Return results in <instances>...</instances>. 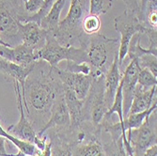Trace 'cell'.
<instances>
[{
    "label": "cell",
    "instance_id": "obj_30",
    "mask_svg": "<svg viewBox=\"0 0 157 156\" xmlns=\"http://www.w3.org/2000/svg\"><path fill=\"white\" fill-rule=\"evenodd\" d=\"M140 156H157V144L149 147Z\"/></svg>",
    "mask_w": 157,
    "mask_h": 156
},
{
    "label": "cell",
    "instance_id": "obj_32",
    "mask_svg": "<svg viewBox=\"0 0 157 156\" xmlns=\"http://www.w3.org/2000/svg\"><path fill=\"white\" fill-rule=\"evenodd\" d=\"M0 45H4V46H10L8 44H6V42L2 40V38H1V35H0ZM11 47V46H10Z\"/></svg>",
    "mask_w": 157,
    "mask_h": 156
},
{
    "label": "cell",
    "instance_id": "obj_8",
    "mask_svg": "<svg viewBox=\"0 0 157 156\" xmlns=\"http://www.w3.org/2000/svg\"><path fill=\"white\" fill-rule=\"evenodd\" d=\"M17 10L5 0H0V35L10 46L19 44V21Z\"/></svg>",
    "mask_w": 157,
    "mask_h": 156
},
{
    "label": "cell",
    "instance_id": "obj_12",
    "mask_svg": "<svg viewBox=\"0 0 157 156\" xmlns=\"http://www.w3.org/2000/svg\"><path fill=\"white\" fill-rule=\"evenodd\" d=\"M141 70L137 59L130 60L127 65L123 74L121 76V93H122V108H123V120L127 117L129 112L133 95L137 84V75Z\"/></svg>",
    "mask_w": 157,
    "mask_h": 156
},
{
    "label": "cell",
    "instance_id": "obj_16",
    "mask_svg": "<svg viewBox=\"0 0 157 156\" xmlns=\"http://www.w3.org/2000/svg\"><path fill=\"white\" fill-rule=\"evenodd\" d=\"M156 88L157 86L150 89H145L136 84L128 115L148 110L156 100Z\"/></svg>",
    "mask_w": 157,
    "mask_h": 156
},
{
    "label": "cell",
    "instance_id": "obj_10",
    "mask_svg": "<svg viewBox=\"0 0 157 156\" xmlns=\"http://www.w3.org/2000/svg\"><path fill=\"white\" fill-rule=\"evenodd\" d=\"M54 70L62 83L63 87L74 91L79 100L85 101L93 81V75L91 74L90 75H85L82 74L71 73L61 70L59 67L54 68Z\"/></svg>",
    "mask_w": 157,
    "mask_h": 156
},
{
    "label": "cell",
    "instance_id": "obj_9",
    "mask_svg": "<svg viewBox=\"0 0 157 156\" xmlns=\"http://www.w3.org/2000/svg\"><path fill=\"white\" fill-rule=\"evenodd\" d=\"M11 85L13 87L14 92H15V96H16V104H17V108L20 114V120L16 124L10 125L7 131L8 133H11V135L13 134L16 137L22 140H25L29 143L34 144L38 137V135H37L36 130L34 129L33 125L31 124V122L29 121V120H28L27 116L25 113V106L23 103L21 86L18 82H13Z\"/></svg>",
    "mask_w": 157,
    "mask_h": 156
},
{
    "label": "cell",
    "instance_id": "obj_26",
    "mask_svg": "<svg viewBox=\"0 0 157 156\" xmlns=\"http://www.w3.org/2000/svg\"><path fill=\"white\" fill-rule=\"evenodd\" d=\"M137 62L141 69H147L157 77V56L151 54H146L137 59Z\"/></svg>",
    "mask_w": 157,
    "mask_h": 156
},
{
    "label": "cell",
    "instance_id": "obj_31",
    "mask_svg": "<svg viewBox=\"0 0 157 156\" xmlns=\"http://www.w3.org/2000/svg\"><path fill=\"white\" fill-rule=\"evenodd\" d=\"M6 2L10 4L13 8H15L18 12V7H19V0H5Z\"/></svg>",
    "mask_w": 157,
    "mask_h": 156
},
{
    "label": "cell",
    "instance_id": "obj_22",
    "mask_svg": "<svg viewBox=\"0 0 157 156\" xmlns=\"http://www.w3.org/2000/svg\"><path fill=\"white\" fill-rule=\"evenodd\" d=\"M82 31L84 34L91 36L99 32L101 28V20L96 14L88 13L82 21Z\"/></svg>",
    "mask_w": 157,
    "mask_h": 156
},
{
    "label": "cell",
    "instance_id": "obj_24",
    "mask_svg": "<svg viewBox=\"0 0 157 156\" xmlns=\"http://www.w3.org/2000/svg\"><path fill=\"white\" fill-rule=\"evenodd\" d=\"M157 77H155L149 70L141 69L137 75V85L145 89H150L157 86Z\"/></svg>",
    "mask_w": 157,
    "mask_h": 156
},
{
    "label": "cell",
    "instance_id": "obj_6",
    "mask_svg": "<svg viewBox=\"0 0 157 156\" xmlns=\"http://www.w3.org/2000/svg\"><path fill=\"white\" fill-rule=\"evenodd\" d=\"M114 27H115L116 31L121 34L118 50L119 65L121 68L123 60L126 58L128 45H129L132 37L137 32H143L144 25L139 21L135 12L125 10L121 15L114 19Z\"/></svg>",
    "mask_w": 157,
    "mask_h": 156
},
{
    "label": "cell",
    "instance_id": "obj_17",
    "mask_svg": "<svg viewBox=\"0 0 157 156\" xmlns=\"http://www.w3.org/2000/svg\"><path fill=\"white\" fill-rule=\"evenodd\" d=\"M73 156H106L104 145L97 134H90L73 148Z\"/></svg>",
    "mask_w": 157,
    "mask_h": 156
},
{
    "label": "cell",
    "instance_id": "obj_23",
    "mask_svg": "<svg viewBox=\"0 0 157 156\" xmlns=\"http://www.w3.org/2000/svg\"><path fill=\"white\" fill-rule=\"evenodd\" d=\"M104 147L106 156H129L125 151L121 136L116 139H112L111 143H108Z\"/></svg>",
    "mask_w": 157,
    "mask_h": 156
},
{
    "label": "cell",
    "instance_id": "obj_28",
    "mask_svg": "<svg viewBox=\"0 0 157 156\" xmlns=\"http://www.w3.org/2000/svg\"><path fill=\"white\" fill-rule=\"evenodd\" d=\"M143 35H147L149 40H150V45L149 48H147L151 55H157V30L156 28H152L150 26H144L143 28Z\"/></svg>",
    "mask_w": 157,
    "mask_h": 156
},
{
    "label": "cell",
    "instance_id": "obj_20",
    "mask_svg": "<svg viewBox=\"0 0 157 156\" xmlns=\"http://www.w3.org/2000/svg\"><path fill=\"white\" fill-rule=\"evenodd\" d=\"M0 135L3 136L6 140L10 141V143H12L18 149V150L20 152L24 153L25 155L33 156V155H36L40 152V150L34 144L29 143L25 140H22V139L16 137L15 135H12L11 134L8 133V131H5L2 128L1 123H0Z\"/></svg>",
    "mask_w": 157,
    "mask_h": 156
},
{
    "label": "cell",
    "instance_id": "obj_2",
    "mask_svg": "<svg viewBox=\"0 0 157 156\" xmlns=\"http://www.w3.org/2000/svg\"><path fill=\"white\" fill-rule=\"evenodd\" d=\"M119 44L118 39H110L100 33L91 36L83 34L79 39V45H83L86 50L87 63L93 70H100L105 74L111 65L110 56L114 59L118 54Z\"/></svg>",
    "mask_w": 157,
    "mask_h": 156
},
{
    "label": "cell",
    "instance_id": "obj_5",
    "mask_svg": "<svg viewBox=\"0 0 157 156\" xmlns=\"http://www.w3.org/2000/svg\"><path fill=\"white\" fill-rule=\"evenodd\" d=\"M108 107L105 100V74L93 76L90 89L83 105L84 122L90 121L95 128L101 129V122Z\"/></svg>",
    "mask_w": 157,
    "mask_h": 156
},
{
    "label": "cell",
    "instance_id": "obj_18",
    "mask_svg": "<svg viewBox=\"0 0 157 156\" xmlns=\"http://www.w3.org/2000/svg\"><path fill=\"white\" fill-rule=\"evenodd\" d=\"M64 100L67 105L69 115L71 119V126L73 129L78 130L81 125L84 123L83 118V105L84 101H81L76 97V95L71 89L63 87Z\"/></svg>",
    "mask_w": 157,
    "mask_h": 156
},
{
    "label": "cell",
    "instance_id": "obj_7",
    "mask_svg": "<svg viewBox=\"0 0 157 156\" xmlns=\"http://www.w3.org/2000/svg\"><path fill=\"white\" fill-rule=\"evenodd\" d=\"M126 136L134 156H140L145 150L156 144V110L139 127L127 131Z\"/></svg>",
    "mask_w": 157,
    "mask_h": 156
},
{
    "label": "cell",
    "instance_id": "obj_14",
    "mask_svg": "<svg viewBox=\"0 0 157 156\" xmlns=\"http://www.w3.org/2000/svg\"><path fill=\"white\" fill-rule=\"evenodd\" d=\"M121 68L119 65L118 54L114 56V59L105 74V100L109 108L113 103L116 91L121 80Z\"/></svg>",
    "mask_w": 157,
    "mask_h": 156
},
{
    "label": "cell",
    "instance_id": "obj_4",
    "mask_svg": "<svg viewBox=\"0 0 157 156\" xmlns=\"http://www.w3.org/2000/svg\"><path fill=\"white\" fill-rule=\"evenodd\" d=\"M37 54L39 60L47 62L52 68L59 67V64L63 60L75 63L87 62L86 50L83 45H79L78 47L63 46L55 40L50 32L47 33L45 44L37 51Z\"/></svg>",
    "mask_w": 157,
    "mask_h": 156
},
{
    "label": "cell",
    "instance_id": "obj_25",
    "mask_svg": "<svg viewBox=\"0 0 157 156\" xmlns=\"http://www.w3.org/2000/svg\"><path fill=\"white\" fill-rule=\"evenodd\" d=\"M112 0H90L89 13L96 14L98 16L105 14L112 7Z\"/></svg>",
    "mask_w": 157,
    "mask_h": 156
},
{
    "label": "cell",
    "instance_id": "obj_19",
    "mask_svg": "<svg viewBox=\"0 0 157 156\" xmlns=\"http://www.w3.org/2000/svg\"><path fill=\"white\" fill-rule=\"evenodd\" d=\"M68 0H55L50 11L40 22V26L48 32L54 31L60 22V14Z\"/></svg>",
    "mask_w": 157,
    "mask_h": 156
},
{
    "label": "cell",
    "instance_id": "obj_3",
    "mask_svg": "<svg viewBox=\"0 0 157 156\" xmlns=\"http://www.w3.org/2000/svg\"><path fill=\"white\" fill-rule=\"evenodd\" d=\"M87 14L88 0H70V8L66 17L50 33L63 46H75L76 42L79 44V39L84 34L81 27L82 21Z\"/></svg>",
    "mask_w": 157,
    "mask_h": 156
},
{
    "label": "cell",
    "instance_id": "obj_21",
    "mask_svg": "<svg viewBox=\"0 0 157 156\" xmlns=\"http://www.w3.org/2000/svg\"><path fill=\"white\" fill-rule=\"evenodd\" d=\"M142 35H143V34H142L141 32L136 33L132 37V39H131V40L129 42L126 56H128V59H129L130 60L135 59H139L140 56L144 55L146 54H151L148 49L143 48L140 44V40H141Z\"/></svg>",
    "mask_w": 157,
    "mask_h": 156
},
{
    "label": "cell",
    "instance_id": "obj_11",
    "mask_svg": "<svg viewBox=\"0 0 157 156\" xmlns=\"http://www.w3.org/2000/svg\"><path fill=\"white\" fill-rule=\"evenodd\" d=\"M63 92L60 93L55 100V103L50 112V118L45 123V125L37 133L38 135H42L47 130L52 128L58 129V131L56 132H63L72 128L71 119L67 105L65 104Z\"/></svg>",
    "mask_w": 157,
    "mask_h": 156
},
{
    "label": "cell",
    "instance_id": "obj_13",
    "mask_svg": "<svg viewBox=\"0 0 157 156\" xmlns=\"http://www.w3.org/2000/svg\"><path fill=\"white\" fill-rule=\"evenodd\" d=\"M48 31L41 28L40 25L34 22L21 23L19 22V35L21 44L39 51L44 47L46 41Z\"/></svg>",
    "mask_w": 157,
    "mask_h": 156
},
{
    "label": "cell",
    "instance_id": "obj_15",
    "mask_svg": "<svg viewBox=\"0 0 157 156\" xmlns=\"http://www.w3.org/2000/svg\"><path fill=\"white\" fill-rule=\"evenodd\" d=\"M34 67L23 68L10 60L0 58V74H2L6 81L10 82V84L13 82H18L21 86L22 93L24 92L25 79L31 74Z\"/></svg>",
    "mask_w": 157,
    "mask_h": 156
},
{
    "label": "cell",
    "instance_id": "obj_1",
    "mask_svg": "<svg viewBox=\"0 0 157 156\" xmlns=\"http://www.w3.org/2000/svg\"><path fill=\"white\" fill-rule=\"evenodd\" d=\"M63 91V85L54 68L44 60L37 61L31 74L25 79L22 93L25 110L27 112V118L31 119L32 125L38 121L39 124L45 125L55 100Z\"/></svg>",
    "mask_w": 157,
    "mask_h": 156
},
{
    "label": "cell",
    "instance_id": "obj_27",
    "mask_svg": "<svg viewBox=\"0 0 157 156\" xmlns=\"http://www.w3.org/2000/svg\"><path fill=\"white\" fill-rule=\"evenodd\" d=\"M65 70H68V72H71V73L90 75L92 72V67L87 62L75 63L73 61H67V66H66Z\"/></svg>",
    "mask_w": 157,
    "mask_h": 156
},
{
    "label": "cell",
    "instance_id": "obj_29",
    "mask_svg": "<svg viewBox=\"0 0 157 156\" xmlns=\"http://www.w3.org/2000/svg\"><path fill=\"white\" fill-rule=\"evenodd\" d=\"M126 5V10L135 12L138 16L139 12V0H122ZM138 18V17H137Z\"/></svg>",
    "mask_w": 157,
    "mask_h": 156
}]
</instances>
